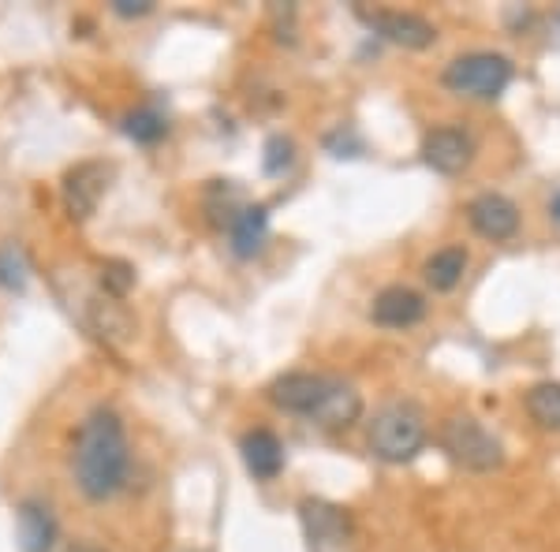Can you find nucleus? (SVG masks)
<instances>
[{
	"instance_id": "nucleus-1",
	"label": "nucleus",
	"mask_w": 560,
	"mask_h": 552,
	"mask_svg": "<svg viewBox=\"0 0 560 552\" xmlns=\"http://www.w3.org/2000/svg\"><path fill=\"white\" fill-rule=\"evenodd\" d=\"M131 470V448L128 430L113 407L90 411L75 433V451H71V474L83 489L86 501H113L128 482Z\"/></svg>"
},
{
	"instance_id": "nucleus-2",
	"label": "nucleus",
	"mask_w": 560,
	"mask_h": 552,
	"mask_svg": "<svg viewBox=\"0 0 560 552\" xmlns=\"http://www.w3.org/2000/svg\"><path fill=\"white\" fill-rule=\"evenodd\" d=\"M269 403L288 414H303V419H318L332 430H348L363 419V392L345 377L332 374H311V369H292L280 374L269 385Z\"/></svg>"
},
{
	"instance_id": "nucleus-3",
	"label": "nucleus",
	"mask_w": 560,
	"mask_h": 552,
	"mask_svg": "<svg viewBox=\"0 0 560 552\" xmlns=\"http://www.w3.org/2000/svg\"><path fill=\"white\" fill-rule=\"evenodd\" d=\"M430 441V425H427V411H422L415 400H393L385 403L382 411L374 414L366 433V445L382 463L404 467L411 459L422 456Z\"/></svg>"
},
{
	"instance_id": "nucleus-4",
	"label": "nucleus",
	"mask_w": 560,
	"mask_h": 552,
	"mask_svg": "<svg viewBox=\"0 0 560 552\" xmlns=\"http://www.w3.org/2000/svg\"><path fill=\"white\" fill-rule=\"evenodd\" d=\"M438 445L456 467L471 470V474H490V470L504 467V445L475 414H448L441 422Z\"/></svg>"
},
{
	"instance_id": "nucleus-5",
	"label": "nucleus",
	"mask_w": 560,
	"mask_h": 552,
	"mask_svg": "<svg viewBox=\"0 0 560 552\" xmlns=\"http://www.w3.org/2000/svg\"><path fill=\"white\" fill-rule=\"evenodd\" d=\"M512 75H516V68H512V60L504 57V52L478 49V52L456 57L453 64L445 68L441 83L459 97H471V102H493V97H501L504 90H509Z\"/></svg>"
},
{
	"instance_id": "nucleus-6",
	"label": "nucleus",
	"mask_w": 560,
	"mask_h": 552,
	"mask_svg": "<svg viewBox=\"0 0 560 552\" xmlns=\"http://www.w3.org/2000/svg\"><path fill=\"white\" fill-rule=\"evenodd\" d=\"M300 522L303 538L311 552H340L351 541V515L348 508L322 496H303L300 501Z\"/></svg>"
},
{
	"instance_id": "nucleus-7",
	"label": "nucleus",
	"mask_w": 560,
	"mask_h": 552,
	"mask_svg": "<svg viewBox=\"0 0 560 552\" xmlns=\"http://www.w3.org/2000/svg\"><path fill=\"white\" fill-rule=\"evenodd\" d=\"M422 161L441 172V176H459V172L471 168L475 161V139L459 124H441V128L427 131L422 139Z\"/></svg>"
},
{
	"instance_id": "nucleus-8",
	"label": "nucleus",
	"mask_w": 560,
	"mask_h": 552,
	"mask_svg": "<svg viewBox=\"0 0 560 552\" xmlns=\"http://www.w3.org/2000/svg\"><path fill=\"white\" fill-rule=\"evenodd\" d=\"M377 38L400 45V49H430L438 42V26L419 12H393V8H377V12H359Z\"/></svg>"
},
{
	"instance_id": "nucleus-9",
	"label": "nucleus",
	"mask_w": 560,
	"mask_h": 552,
	"mask_svg": "<svg viewBox=\"0 0 560 552\" xmlns=\"http://www.w3.org/2000/svg\"><path fill=\"white\" fill-rule=\"evenodd\" d=\"M467 224L490 243H509L520 235V205L509 195L486 191L467 202Z\"/></svg>"
},
{
	"instance_id": "nucleus-10",
	"label": "nucleus",
	"mask_w": 560,
	"mask_h": 552,
	"mask_svg": "<svg viewBox=\"0 0 560 552\" xmlns=\"http://www.w3.org/2000/svg\"><path fill=\"white\" fill-rule=\"evenodd\" d=\"M427 318V295L408 284H388L370 303V321L382 329H411Z\"/></svg>"
},
{
	"instance_id": "nucleus-11",
	"label": "nucleus",
	"mask_w": 560,
	"mask_h": 552,
	"mask_svg": "<svg viewBox=\"0 0 560 552\" xmlns=\"http://www.w3.org/2000/svg\"><path fill=\"white\" fill-rule=\"evenodd\" d=\"M108 179H113V168L102 165V161H83L65 176V205L75 221H86L90 213L97 210V202L108 191Z\"/></svg>"
},
{
	"instance_id": "nucleus-12",
	"label": "nucleus",
	"mask_w": 560,
	"mask_h": 552,
	"mask_svg": "<svg viewBox=\"0 0 560 552\" xmlns=\"http://www.w3.org/2000/svg\"><path fill=\"white\" fill-rule=\"evenodd\" d=\"M240 451H243V463H247L250 474L258 482H273V478L284 470V445L273 430H247L240 437Z\"/></svg>"
},
{
	"instance_id": "nucleus-13",
	"label": "nucleus",
	"mask_w": 560,
	"mask_h": 552,
	"mask_svg": "<svg viewBox=\"0 0 560 552\" xmlns=\"http://www.w3.org/2000/svg\"><path fill=\"white\" fill-rule=\"evenodd\" d=\"M20 545L23 552H49L57 545V515L45 501L20 504Z\"/></svg>"
},
{
	"instance_id": "nucleus-14",
	"label": "nucleus",
	"mask_w": 560,
	"mask_h": 552,
	"mask_svg": "<svg viewBox=\"0 0 560 552\" xmlns=\"http://www.w3.org/2000/svg\"><path fill=\"white\" fill-rule=\"evenodd\" d=\"M232 235V250L240 258H255L261 247H266V235H269V210L266 205H243V210L232 216L229 224Z\"/></svg>"
},
{
	"instance_id": "nucleus-15",
	"label": "nucleus",
	"mask_w": 560,
	"mask_h": 552,
	"mask_svg": "<svg viewBox=\"0 0 560 552\" xmlns=\"http://www.w3.org/2000/svg\"><path fill=\"white\" fill-rule=\"evenodd\" d=\"M467 266H471L467 247H441V250H433L427 258V266H422V280H427L433 292H456Z\"/></svg>"
},
{
	"instance_id": "nucleus-16",
	"label": "nucleus",
	"mask_w": 560,
	"mask_h": 552,
	"mask_svg": "<svg viewBox=\"0 0 560 552\" xmlns=\"http://www.w3.org/2000/svg\"><path fill=\"white\" fill-rule=\"evenodd\" d=\"M523 407H527V414H530V422H535V425L560 433V381L530 385L527 396H523Z\"/></svg>"
},
{
	"instance_id": "nucleus-17",
	"label": "nucleus",
	"mask_w": 560,
	"mask_h": 552,
	"mask_svg": "<svg viewBox=\"0 0 560 552\" xmlns=\"http://www.w3.org/2000/svg\"><path fill=\"white\" fill-rule=\"evenodd\" d=\"M124 134L135 142H142V146H153V142H161L168 134V120L158 113V108L142 105V108H135V113L124 116Z\"/></svg>"
},
{
	"instance_id": "nucleus-18",
	"label": "nucleus",
	"mask_w": 560,
	"mask_h": 552,
	"mask_svg": "<svg viewBox=\"0 0 560 552\" xmlns=\"http://www.w3.org/2000/svg\"><path fill=\"white\" fill-rule=\"evenodd\" d=\"M26 277H31V266H26V255L15 243H8V247H0V287H8V292H23Z\"/></svg>"
},
{
	"instance_id": "nucleus-19",
	"label": "nucleus",
	"mask_w": 560,
	"mask_h": 552,
	"mask_svg": "<svg viewBox=\"0 0 560 552\" xmlns=\"http://www.w3.org/2000/svg\"><path fill=\"white\" fill-rule=\"evenodd\" d=\"M292 161H295V142L284 139V134H273L266 142V172L269 176H280L284 168H292Z\"/></svg>"
},
{
	"instance_id": "nucleus-20",
	"label": "nucleus",
	"mask_w": 560,
	"mask_h": 552,
	"mask_svg": "<svg viewBox=\"0 0 560 552\" xmlns=\"http://www.w3.org/2000/svg\"><path fill=\"white\" fill-rule=\"evenodd\" d=\"M102 284L113 295H128V287L135 284V269L128 261H105L102 266Z\"/></svg>"
},
{
	"instance_id": "nucleus-21",
	"label": "nucleus",
	"mask_w": 560,
	"mask_h": 552,
	"mask_svg": "<svg viewBox=\"0 0 560 552\" xmlns=\"http://www.w3.org/2000/svg\"><path fill=\"white\" fill-rule=\"evenodd\" d=\"M113 12L116 15H124V20H139V15H150L153 12V4L150 0H113Z\"/></svg>"
},
{
	"instance_id": "nucleus-22",
	"label": "nucleus",
	"mask_w": 560,
	"mask_h": 552,
	"mask_svg": "<svg viewBox=\"0 0 560 552\" xmlns=\"http://www.w3.org/2000/svg\"><path fill=\"white\" fill-rule=\"evenodd\" d=\"M546 210H549V221L560 224V191H553V198H549V205H546Z\"/></svg>"
},
{
	"instance_id": "nucleus-23",
	"label": "nucleus",
	"mask_w": 560,
	"mask_h": 552,
	"mask_svg": "<svg viewBox=\"0 0 560 552\" xmlns=\"http://www.w3.org/2000/svg\"><path fill=\"white\" fill-rule=\"evenodd\" d=\"M68 552H105V549H97V545H75V549H68Z\"/></svg>"
}]
</instances>
